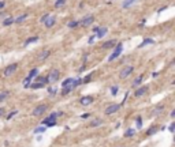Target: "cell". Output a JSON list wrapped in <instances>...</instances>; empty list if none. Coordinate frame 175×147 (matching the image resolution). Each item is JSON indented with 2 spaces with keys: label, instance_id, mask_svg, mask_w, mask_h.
<instances>
[{
  "label": "cell",
  "instance_id": "1",
  "mask_svg": "<svg viewBox=\"0 0 175 147\" xmlns=\"http://www.w3.org/2000/svg\"><path fill=\"white\" fill-rule=\"evenodd\" d=\"M122 50H123V45L118 44V45H116V48H115V50L112 52V55L108 57V61H114L116 57H119V56H120V53H122Z\"/></svg>",
  "mask_w": 175,
  "mask_h": 147
},
{
  "label": "cell",
  "instance_id": "2",
  "mask_svg": "<svg viewBox=\"0 0 175 147\" xmlns=\"http://www.w3.org/2000/svg\"><path fill=\"white\" fill-rule=\"evenodd\" d=\"M59 76H60L59 71H58V70H52L47 78H48V82H49V83H54V82H56V80L59 79Z\"/></svg>",
  "mask_w": 175,
  "mask_h": 147
},
{
  "label": "cell",
  "instance_id": "3",
  "mask_svg": "<svg viewBox=\"0 0 175 147\" xmlns=\"http://www.w3.org/2000/svg\"><path fill=\"white\" fill-rule=\"evenodd\" d=\"M133 71H134V68L131 67V65H127V67L122 68L120 74H119V76H120V79H125V78H127L129 75H130V74L133 72Z\"/></svg>",
  "mask_w": 175,
  "mask_h": 147
},
{
  "label": "cell",
  "instance_id": "4",
  "mask_svg": "<svg viewBox=\"0 0 175 147\" xmlns=\"http://www.w3.org/2000/svg\"><path fill=\"white\" fill-rule=\"evenodd\" d=\"M47 109H48V106H47V105H44V103H42V105L36 106V108L33 109V116H41L42 113H44L45 110H47Z\"/></svg>",
  "mask_w": 175,
  "mask_h": 147
},
{
  "label": "cell",
  "instance_id": "5",
  "mask_svg": "<svg viewBox=\"0 0 175 147\" xmlns=\"http://www.w3.org/2000/svg\"><path fill=\"white\" fill-rule=\"evenodd\" d=\"M17 68H18V64H17V63H12V64H10L8 67L4 70V75H6V76H11L12 74L17 71Z\"/></svg>",
  "mask_w": 175,
  "mask_h": 147
},
{
  "label": "cell",
  "instance_id": "6",
  "mask_svg": "<svg viewBox=\"0 0 175 147\" xmlns=\"http://www.w3.org/2000/svg\"><path fill=\"white\" fill-rule=\"evenodd\" d=\"M119 108H120V105H119V103H112V105L107 106L104 112H105V115H112V113L118 112V110H119Z\"/></svg>",
  "mask_w": 175,
  "mask_h": 147
},
{
  "label": "cell",
  "instance_id": "7",
  "mask_svg": "<svg viewBox=\"0 0 175 147\" xmlns=\"http://www.w3.org/2000/svg\"><path fill=\"white\" fill-rule=\"evenodd\" d=\"M93 21H95V16H93V15H88V16H85V18L82 19V21L79 22V25H82V26L88 27L89 25H92V23H93Z\"/></svg>",
  "mask_w": 175,
  "mask_h": 147
},
{
  "label": "cell",
  "instance_id": "8",
  "mask_svg": "<svg viewBox=\"0 0 175 147\" xmlns=\"http://www.w3.org/2000/svg\"><path fill=\"white\" fill-rule=\"evenodd\" d=\"M93 30L97 31V35H95L97 38H101V37H104V35L107 34V27H95Z\"/></svg>",
  "mask_w": 175,
  "mask_h": 147
},
{
  "label": "cell",
  "instance_id": "9",
  "mask_svg": "<svg viewBox=\"0 0 175 147\" xmlns=\"http://www.w3.org/2000/svg\"><path fill=\"white\" fill-rule=\"evenodd\" d=\"M55 22H56V19H55L54 16H48L47 19H45V22H44V25H45V27H48V29H49V27H52L55 25Z\"/></svg>",
  "mask_w": 175,
  "mask_h": 147
},
{
  "label": "cell",
  "instance_id": "10",
  "mask_svg": "<svg viewBox=\"0 0 175 147\" xmlns=\"http://www.w3.org/2000/svg\"><path fill=\"white\" fill-rule=\"evenodd\" d=\"M79 102H81V105H83V106H85V105H89V103L93 102V97H90V95H88V97H82Z\"/></svg>",
  "mask_w": 175,
  "mask_h": 147
},
{
  "label": "cell",
  "instance_id": "11",
  "mask_svg": "<svg viewBox=\"0 0 175 147\" xmlns=\"http://www.w3.org/2000/svg\"><path fill=\"white\" fill-rule=\"evenodd\" d=\"M146 91H148V86H142V87H139L138 90L134 93V95H136V97H141V95L145 94Z\"/></svg>",
  "mask_w": 175,
  "mask_h": 147
},
{
  "label": "cell",
  "instance_id": "12",
  "mask_svg": "<svg viewBox=\"0 0 175 147\" xmlns=\"http://www.w3.org/2000/svg\"><path fill=\"white\" fill-rule=\"evenodd\" d=\"M115 44H116L115 40H110V41H105V42H104V44L101 45V48H103V49H108V48H112Z\"/></svg>",
  "mask_w": 175,
  "mask_h": 147
},
{
  "label": "cell",
  "instance_id": "13",
  "mask_svg": "<svg viewBox=\"0 0 175 147\" xmlns=\"http://www.w3.org/2000/svg\"><path fill=\"white\" fill-rule=\"evenodd\" d=\"M73 82H74V78H68V79H66L64 82L62 83V86L63 87H71L73 86ZM73 88V87H71ZM73 90H74V88H73Z\"/></svg>",
  "mask_w": 175,
  "mask_h": 147
},
{
  "label": "cell",
  "instance_id": "14",
  "mask_svg": "<svg viewBox=\"0 0 175 147\" xmlns=\"http://www.w3.org/2000/svg\"><path fill=\"white\" fill-rule=\"evenodd\" d=\"M148 44H155V41H153L152 38H145L142 42H141V44L138 45V46H139V48H142V46H145V45H148Z\"/></svg>",
  "mask_w": 175,
  "mask_h": 147
},
{
  "label": "cell",
  "instance_id": "15",
  "mask_svg": "<svg viewBox=\"0 0 175 147\" xmlns=\"http://www.w3.org/2000/svg\"><path fill=\"white\" fill-rule=\"evenodd\" d=\"M45 85H42V83H32V85H29V87L32 88V90H36V88H42Z\"/></svg>",
  "mask_w": 175,
  "mask_h": 147
},
{
  "label": "cell",
  "instance_id": "16",
  "mask_svg": "<svg viewBox=\"0 0 175 147\" xmlns=\"http://www.w3.org/2000/svg\"><path fill=\"white\" fill-rule=\"evenodd\" d=\"M12 23H14V18H12V16H8V18H6V19L3 21L4 26H10V25H12Z\"/></svg>",
  "mask_w": 175,
  "mask_h": 147
},
{
  "label": "cell",
  "instance_id": "17",
  "mask_svg": "<svg viewBox=\"0 0 175 147\" xmlns=\"http://www.w3.org/2000/svg\"><path fill=\"white\" fill-rule=\"evenodd\" d=\"M49 55H51V52H49V50H44V52H41V53H40L39 59H40V60H45L48 56H49Z\"/></svg>",
  "mask_w": 175,
  "mask_h": 147
},
{
  "label": "cell",
  "instance_id": "18",
  "mask_svg": "<svg viewBox=\"0 0 175 147\" xmlns=\"http://www.w3.org/2000/svg\"><path fill=\"white\" fill-rule=\"evenodd\" d=\"M8 95H10V91H8V90L1 91V93H0V102H1V101H4L7 97H8Z\"/></svg>",
  "mask_w": 175,
  "mask_h": 147
},
{
  "label": "cell",
  "instance_id": "19",
  "mask_svg": "<svg viewBox=\"0 0 175 147\" xmlns=\"http://www.w3.org/2000/svg\"><path fill=\"white\" fill-rule=\"evenodd\" d=\"M36 41H39V37H30V38H27L26 41H25V46H27L29 44H32V42H36Z\"/></svg>",
  "mask_w": 175,
  "mask_h": 147
},
{
  "label": "cell",
  "instance_id": "20",
  "mask_svg": "<svg viewBox=\"0 0 175 147\" xmlns=\"http://www.w3.org/2000/svg\"><path fill=\"white\" fill-rule=\"evenodd\" d=\"M134 1H137V0H125V1H123V4H122V7H123V8H129V7H130Z\"/></svg>",
  "mask_w": 175,
  "mask_h": 147
},
{
  "label": "cell",
  "instance_id": "21",
  "mask_svg": "<svg viewBox=\"0 0 175 147\" xmlns=\"http://www.w3.org/2000/svg\"><path fill=\"white\" fill-rule=\"evenodd\" d=\"M36 80H37V82H40V83H42V85H48V83H49L47 76H39Z\"/></svg>",
  "mask_w": 175,
  "mask_h": 147
},
{
  "label": "cell",
  "instance_id": "22",
  "mask_svg": "<svg viewBox=\"0 0 175 147\" xmlns=\"http://www.w3.org/2000/svg\"><path fill=\"white\" fill-rule=\"evenodd\" d=\"M134 133H136V130H134V128H129V130L125 132V136L126 138H130V136H133Z\"/></svg>",
  "mask_w": 175,
  "mask_h": 147
},
{
  "label": "cell",
  "instance_id": "23",
  "mask_svg": "<svg viewBox=\"0 0 175 147\" xmlns=\"http://www.w3.org/2000/svg\"><path fill=\"white\" fill-rule=\"evenodd\" d=\"M26 18H27V14H23V15H21V16H18V18H17V19H15V23H21V22H23L25 21V19H26Z\"/></svg>",
  "mask_w": 175,
  "mask_h": 147
},
{
  "label": "cell",
  "instance_id": "24",
  "mask_svg": "<svg viewBox=\"0 0 175 147\" xmlns=\"http://www.w3.org/2000/svg\"><path fill=\"white\" fill-rule=\"evenodd\" d=\"M37 75H39V70H37V68H33V70L29 72V75H27V76H30V78L33 79V78L37 76Z\"/></svg>",
  "mask_w": 175,
  "mask_h": 147
},
{
  "label": "cell",
  "instance_id": "25",
  "mask_svg": "<svg viewBox=\"0 0 175 147\" xmlns=\"http://www.w3.org/2000/svg\"><path fill=\"white\" fill-rule=\"evenodd\" d=\"M45 131H47V127L42 125V127H39V128H36V130H34V133H42V132H45Z\"/></svg>",
  "mask_w": 175,
  "mask_h": 147
},
{
  "label": "cell",
  "instance_id": "26",
  "mask_svg": "<svg viewBox=\"0 0 175 147\" xmlns=\"http://www.w3.org/2000/svg\"><path fill=\"white\" fill-rule=\"evenodd\" d=\"M157 130H159V127H152V128H149L146 131V135H153L155 132H157Z\"/></svg>",
  "mask_w": 175,
  "mask_h": 147
},
{
  "label": "cell",
  "instance_id": "27",
  "mask_svg": "<svg viewBox=\"0 0 175 147\" xmlns=\"http://www.w3.org/2000/svg\"><path fill=\"white\" fill-rule=\"evenodd\" d=\"M101 123H103V121H101V118H96V120H93L92 123H90V127H98Z\"/></svg>",
  "mask_w": 175,
  "mask_h": 147
},
{
  "label": "cell",
  "instance_id": "28",
  "mask_svg": "<svg viewBox=\"0 0 175 147\" xmlns=\"http://www.w3.org/2000/svg\"><path fill=\"white\" fill-rule=\"evenodd\" d=\"M78 25H79V22H78V21H71V22H68L67 26L70 27V29H74V27H77Z\"/></svg>",
  "mask_w": 175,
  "mask_h": 147
},
{
  "label": "cell",
  "instance_id": "29",
  "mask_svg": "<svg viewBox=\"0 0 175 147\" xmlns=\"http://www.w3.org/2000/svg\"><path fill=\"white\" fill-rule=\"evenodd\" d=\"M66 4V0H56L55 1V7H62Z\"/></svg>",
  "mask_w": 175,
  "mask_h": 147
},
{
  "label": "cell",
  "instance_id": "30",
  "mask_svg": "<svg viewBox=\"0 0 175 147\" xmlns=\"http://www.w3.org/2000/svg\"><path fill=\"white\" fill-rule=\"evenodd\" d=\"M163 109H164V106H163V105H159L157 108H155V110H153L155 115H159V113H160L161 110H163Z\"/></svg>",
  "mask_w": 175,
  "mask_h": 147
},
{
  "label": "cell",
  "instance_id": "31",
  "mask_svg": "<svg viewBox=\"0 0 175 147\" xmlns=\"http://www.w3.org/2000/svg\"><path fill=\"white\" fill-rule=\"evenodd\" d=\"M144 80V78L142 76H138V78H136V80L133 82V86H137V85H139V83Z\"/></svg>",
  "mask_w": 175,
  "mask_h": 147
},
{
  "label": "cell",
  "instance_id": "32",
  "mask_svg": "<svg viewBox=\"0 0 175 147\" xmlns=\"http://www.w3.org/2000/svg\"><path fill=\"white\" fill-rule=\"evenodd\" d=\"M63 88H64V90L62 91V94H63V95H66V94H70V93L73 91V88H71V87H63Z\"/></svg>",
  "mask_w": 175,
  "mask_h": 147
},
{
  "label": "cell",
  "instance_id": "33",
  "mask_svg": "<svg viewBox=\"0 0 175 147\" xmlns=\"http://www.w3.org/2000/svg\"><path fill=\"white\" fill-rule=\"evenodd\" d=\"M118 90H119L118 86H112V87H111V94H112V95H116V94H118Z\"/></svg>",
  "mask_w": 175,
  "mask_h": 147
},
{
  "label": "cell",
  "instance_id": "34",
  "mask_svg": "<svg viewBox=\"0 0 175 147\" xmlns=\"http://www.w3.org/2000/svg\"><path fill=\"white\" fill-rule=\"evenodd\" d=\"M56 91H58V88H56V87H49V88H48V93H49L51 95L56 94Z\"/></svg>",
  "mask_w": 175,
  "mask_h": 147
},
{
  "label": "cell",
  "instance_id": "35",
  "mask_svg": "<svg viewBox=\"0 0 175 147\" xmlns=\"http://www.w3.org/2000/svg\"><path fill=\"white\" fill-rule=\"evenodd\" d=\"M17 113H18V110H14V112H11L10 115H7V117H6V118H7V120H11V118L14 117V116L17 115Z\"/></svg>",
  "mask_w": 175,
  "mask_h": 147
},
{
  "label": "cell",
  "instance_id": "36",
  "mask_svg": "<svg viewBox=\"0 0 175 147\" xmlns=\"http://www.w3.org/2000/svg\"><path fill=\"white\" fill-rule=\"evenodd\" d=\"M90 78H92V75H88V76H85L82 79V83H88V82H90Z\"/></svg>",
  "mask_w": 175,
  "mask_h": 147
},
{
  "label": "cell",
  "instance_id": "37",
  "mask_svg": "<svg viewBox=\"0 0 175 147\" xmlns=\"http://www.w3.org/2000/svg\"><path fill=\"white\" fill-rule=\"evenodd\" d=\"M48 16H49V14H44V15L41 16V19H40V22H41V23H44V22H45V19H47Z\"/></svg>",
  "mask_w": 175,
  "mask_h": 147
},
{
  "label": "cell",
  "instance_id": "38",
  "mask_svg": "<svg viewBox=\"0 0 175 147\" xmlns=\"http://www.w3.org/2000/svg\"><path fill=\"white\" fill-rule=\"evenodd\" d=\"M141 125H142V121H141V117H137V127H138V128H141Z\"/></svg>",
  "mask_w": 175,
  "mask_h": 147
},
{
  "label": "cell",
  "instance_id": "39",
  "mask_svg": "<svg viewBox=\"0 0 175 147\" xmlns=\"http://www.w3.org/2000/svg\"><path fill=\"white\" fill-rule=\"evenodd\" d=\"M174 130H175V124H174V123H172V124H171V125H170V132H171V133H172V132H174Z\"/></svg>",
  "mask_w": 175,
  "mask_h": 147
},
{
  "label": "cell",
  "instance_id": "40",
  "mask_svg": "<svg viewBox=\"0 0 175 147\" xmlns=\"http://www.w3.org/2000/svg\"><path fill=\"white\" fill-rule=\"evenodd\" d=\"M95 38H96L95 35H92V37H90V38H89V41H88V42H89V44H92V42L95 41Z\"/></svg>",
  "mask_w": 175,
  "mask_h": 147
},
{
  "label": "cell",
  "instance_id": "41",
  "mask_svg": "<svg viewBox=\"0 0 175 147\" xmlns=\"http://www.w3.org/2000/svg\"><path fill=\"white\" fill-rule=\"evenodd\" d=\"M89 113H85V115H82V116H81V117H82V118H86V117H89Z\"/></svg>",
  "mask_w": 175,
  "mask_h": 147
},
{
  "label": "cell",
  "instance_id": "42",
  "mask_svg": "<svg viewBox=\"0 0 175 147\" xmlns=\"http://www.w3.org/2000/svg\"><path fill=\"white\" fill-rule=\"evenodd\" d=\"M3 115H4V109H3V108H0V117H1Z\"/></svg>",
  "mask_w": 175,
  "mask_h": 147
},
{
  "label": "cell",
  "instance_id": "43",
  "mask_svg": "<svg viewBox=\"0 0 175 147\" xmlns=\"http://www.w3.org/2000/svg\"><path fill=\"white\" fill-rule=\"evenodd\" d=\"M4 7V1H0V8H3Z\"/></svg>",
  "mask_w": 175,
  "mask_h": 147
},
{
  "label": "cell",
  "instance_id": "44",
  "mask_svg": "<svg viewBox=\"0 0 175 147\" xmlns=\"http://www.w3.org/2000/svg\"><path fill=\"white\" fill-rule=\"evenodd\" d=\"M4 14H6V12H0V18L3 16V15H4Z\"/></svg>",
  "mask_w": 175,
  "mask_h": 147
}]
</instances>
